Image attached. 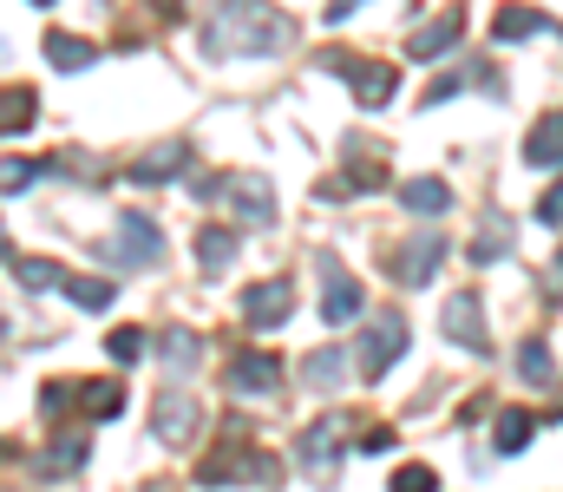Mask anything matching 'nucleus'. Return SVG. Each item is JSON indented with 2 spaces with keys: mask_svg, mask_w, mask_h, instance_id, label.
I'll use <instances>...</instances> for the list:
<instances>
[{
  "mask_svg": "<svg viewBox=\"0 0 563 492\" xmlns=\"http://www.w3.org/2000/svg\"><path fill=\"white\" fill-rule=\"evenodd\" d=\"M210 53H288L295 46V13H282L269 0H217L210 26H203Z\"/></svg>",
  "mask_w": 563,
  "mask_h": 492,
  "instance_id": "nucleus-1",
  "label": "nucleus"
},
{
  "mask_svg": "<svg viewBox=\"0 0 563 492\" xmlns=\"http://www.w3.org/2000/svg\"><path fill=\"white\" fill-rule=\"evenodd\" d=\"M197 480H203V486H269V480H276V460L230 440V447H217V453L197 467Z\"/></svg>",
  "mask_w": 563,
  "mask_h": 492,
  "instance_id": "nucleus-2",
  "label": "nucleus"
},
{
  "mask_svg": "<svg viewBox=\"0 0 563 492\" xmlns=\"http://www.w3.org/2000/svg\"><path fill=\"white\" fill-rule=\"evenodd\" d=\"M439 335L465 354H492V328H485V296L478 289H452L439 309Z\"/></svg>",
  "mask_w": 563,
  "mask_h": 492,
  "instance_id": "nucleus-3",
  "label": "nucleus"
},
{
  "mask_svg": "<svg viewBox=\"0 0 563 492\" xmlns=\"http://www.w3.org/2000/svg\"><path fill=\"white\" fill-rule=\"evenodd\" d=\"M387 276L400 283V289H426L432 276H439V263H445V237H432V230H420V237H407V243H394L387 256Z\"/></svg>",
  "mask_w": 563,
  "mask_h": 492,
  "instance_id": "nucleus-4",
  "label": "nucleus"
},
{
  "mask_svg": "<svg viewBox=\"0 0 563 492\" xmlns=\"http://www.w3.org/2000/svg\"><path fill=\"white\" fill-rule=\"evenodd\" d=\"M334 453H341V414H321V420H308V427H301V440H295V467H301L314 486H328V473H334Z\"/></svg>",
  "mask_w": 563,
  "mask_h": 492,
  "instance_id": "nucleus-5",
  "label": "nucleus"
},
{
  "mask_svg": "<svg viewBox=\"0 0 563 492\" xmlns=\"http://www.w3.org/2000/svg\"><path fill=\"white\" fill-rule=\"evenodd\" d=\"M354 348H361V354H354V361H361V381H380V374L407 354V322H400V316H374Z\"/></svg>",
  "mask_w": 563,
  "mask_h": 492,
  "instance_id": "nucleus-6",
  "label": "nucleus"
},
{
  "mask_svg": "<svg viewBox=\"0 0 563 492\" xmlns=\"http://www.w3.org/2000/svg\"><path fill=\"white\" fill-rule=\"evenodd\" d=\"M197 427H203V407H197L190 394L164 387V394L151 401V434H157L164 447H184V440H197Z\"/></svg>",
  "mask_w": 563,
  "mask_h": 492,
  "instance_id": "nucleus-7",
  "label": "nucleus"
},
{
  "mask_svg": "<svg viewBox=\"0 0 563 492\" xmlns=\"http://www.w3.org/2000/svg\"><path fill=\"white\" fill-rule=\"evenodd\" d=\"M217 197H230L236 223H250V230L276 223V190H269V184H263L256 171H243V177H223V184H217Z\"/></svg>",
  "mask_w": 563,
  "mask_h": 492,
  "instance_id": "nucleus-8",
  "label": "nucleus"
},
{
  "mask_svg": "<svg viewBox=\"0 0 563 492\" xmlns=\"http://www.w3.org/2000/svg\"><path fill=\"white\" fill-rule=\"evenodd\" d=\"M106 263H125V270H157L164 263V237L151 217H125L119 223V250H99Z\"/></svg>",
  "mask_w": 563,
  "mask_h": 492,
  "instance_id": "nucleus-9",
  "label": "nucleus"
},
{
  "mask_svg": "<svg viewBox=\"0 0 563 492\" xmlns=\"http://www.w3.org/2000/svg\"><path fill=\"white\" fill-rule=\"evenodd\" d=\"M282 387V354L276 348H243L230 361V394H276Z\"/></svg>",
  "mask_w": 563,
  "mask_h": 492,
  "instance_id": "nucleus-10",
  "label": "nucleus"
},
{
  "mask_svg": "<svg viewBox=\"0 0 563 492\" xmlns=\"http://www.w3.org/2000/svg\"><path fill=\"white\" fill-rule=\"evenodd\" d=\"M295 316V289H288V276H269V283H256L250 296H243V322L250 328H282Z\"/></svg>",
  "mask_w": 563,
  "mask_h": 492,
  "instance_id": "nucleus-11",
  "label": "nucleus"
},
{
  "mask_svg": "<svg viewBox=\"0 0 563 492\" xmlns=\"http://www.w3.org/2000/svg\"><path fill=\"white\" fill-rule=\"evenodd\" d=\"M321 270H328V296H321V322L341 328V322H361V309H367V296H361V283L347 276V270H334V256H321Z\"/></svg>",
  "mask_w": 563,
  "mask_h": 492,
  "instance_id": "nucleus-12",
  "label": "nucleus"
},
{
  "mask_svg": "<svg viewBox=\"0 0 563 492\" xmlns=\"http://www.w3.org/2000/svg\"><path fill=\"white\" fill-rule=\"evenodd\" d=\"M184 171H190V145L184 139H164V145H151V152L132 158V184H170Z\"/></svg>",
  "mask_w": 563,
  "mask_h": 492,
  "instance_id": "nucleus-13",
  "label": "nucleus"
},
{
  "mask_svg": "<svg viewBox=\"0 0 563 492\" xmlns=\"http://www.w3.org/2000/svg\"><path fill=\"white\" fill-rule=\"evenodd\" d=\"M492 33L498 40H538V33H563L558 20L544 13V7H525V0H505L498 13H492Z\"/></svg>",
  "mask_w": 563,
  "mask_h": 492,
  "instance_id": "nucleus-14",
  "label": "nucleus"
},
{
  "mask_svg": "<svg viewBox=\"0 0 563 492\" xmlns=\"http://www.w3.org/2000/svg\"><path fill=\"white\" fill-rule=\"evenodd\" d=\"M459 26H465V13H459V7H445L439 20H426L420 33L407 40V53H413V59H439V53H452V46H459Z\"/></svg>",
  "mask_w": 563,
  "mask_h": 492,
  "instance_id": "nucleus-15",
  "label": "nucleus"
},
{
  "mask_svg": "<svg viewBox=\"0 0 563 492\" xmlns=\"http://www.w3.org/2000/svg\"><path fill=\"white\" fill-rule=\"evenodd\" d=\"M347 79H354V99H361L367 112H374V106H387V99H394V86H400V73H394V66H380V59H361Z\"/></svg>",
  "mask_w": 563,
  "mask_h": 492,
  "instance_id": "nucleus-16",
  "label": "nucleus"
},
{
  "mask_svg": "<svg viewBox=\"0 0 563 492\" xmlns=\"http://www.w3.org/2000/svg\"><path fill=\"white\" fill-rule=\"evenodd\" d=\"M525 164H538V171L563 164V112H544V119L531 125V139H525Z\"/></svg>",
  "mask_w": 563,
  "mask_h": 492,
  "instance_id": "nucleus-17",
  "label": "nucleus"
},
{
  "mask_svg": "<svg viewBox=\"0 0 563 492\" xmlns=\"http://www.w3.org/2000/svg\"><path fill=\"white\" fill-rule=\"evenodd\" d=\"M301 381L321 387V394H334V387L347 381V348H314V354L301 361Z\"/></svg>",
  "mask_w": 563,
  "mask_h": 492,
  "instance_id": "nucleus-18",
  "label": "nucleus"
},
{
  "mask_svg": "<svg viewBox=\"0 0 563 492\" xmlns=\"http://www.w3.org/2000/svg\"><path fill=\"white\" fill-rule=\"evenodd\" d=\"M400 204L413 217H445L452 210V190H445V177H413V184H400Z\"/></svg>",
  "mask_w": 563,
  "mask_h": 492,
  "instance_id": "nucleus-19",
  "label": "nucleus"
},
{
  "mask_svg": "<svg viewBox=\"0 0 563 492\" xmlns=\"http://www.w3.org/2000/svg\"><path fill=\"white\" fill-rule=\"evenodd\" d=\"M230 256H236V230H223V223L197 230V263H203V276H223Z\"/></svg>",
  "mask_w": 563,
  "mask_h": 492,
  "instance_id": "nucleus-20",
  "label": "nucleus"
},
{
  "mask_svg": "<svg viewBox=\"0 0 563 492\" xmlns=\"http://www.w3.org/2000/svg\"><path fill=\"white\" fill-rule=\"evenodd\" d=\"M7 276H13L20 289H66V270L46 263V256H7Z\"/></svg>",
  "mask_w": 563,
  "mask_h": 492,
  "instance_id": "nucleus-21",
  "label": "nucleus"
},
{
  "mask_svg": "<svg viewBox=\"0 0 563 492\" xmlns=\"http://www.w3.org/2000/svg\"><path fill=\"white\" fill-rule=\"evenodd\" d=\"M531 427H538V420H531L525 407H505V414H498V427H492V447H498V460L525 453V447H531Z\"/></svg>",
  "mask_w": 563,
  "mask_h": 492,
  "instance_id": "nucleus-22",
  "label": "nucleus"
},
{
  "mask_svg": "<svg viewBox=\"0 0 563 492\" xmlns=\"http://www.w3.org/2000/svg\"><path fill=\"white\" fill-rule=\"evenodd\" d=\"M46 59H53L59 73H86V66L99 59V46H92V40H73V33H46Z\"/></svg>",
  "mask_w": 563,
  "mask_h": 492,
  "instance_id": "nucleus-23",
  "label": "nucleus"
},
{
  "mask_svg": "<svg viewBox=\"0 0 563 492\" xmlns=\"http://www.w3.org/2000/svg\"><path fill=\"white\" fill-rule=\"evenodd\" d=\"M86 453H92V447H86V434H59V440L46 447L40 473H46V480H59V473H79V467H86Z\"/></svg>",
  "mask_w": 563,
  "mask_h": 492,
  "instance_id": "nucleus-24",
  "label": "nucleus"
},
{
  "mask_svg": "<svg viewBox=\"0 0 563 492\" xmlns=\"http://www.w3.org/2000/svg\"><path fill=\"white\" fill-rule=\"evenodd\" d=\"M112 296H119V289H112L106 276H66V303H73V309H86V316L112 309Z\"/></svg>",
  "mask_w": 563,
  "mask_h": 492,
  "instance_id": "nucleus-25",
  "label": "nucleus"
},
{
  "mask_svg": "<svg viewBox=\"0 0 563 492\" xmlns=\"http://www.w3.org/2000/svg\"><path fill=\"white\" fill-rule=\"evenodd\" d=\"M157 354H164V368H170V374H190V368H197V361H203V341H197V335H190V328H170V335H164V348H157Z\"/></svg>",
  "mask_w": 563,
  "mask_h": 492,
  "instance_id": "nucleus-26",
  "label": "nucleus"
},
{
  "mask_svg": "<svg viewBox=\"0 0 563 492\" xmlns=\"http://www.w3.org/2000/svg\"><path fill=\"white\" fill-rule=\"evenodd\" d=\"M26 125H33V92H26V86H7V99H0V132L20 139Z\"/></svg>",
  "mask_w": 563,
  "mask_h": 492,
  "instance_id": "nucleus-27",
  "label": "nucleus"
},
{
  "mask_svg": "<svg viewBox=\"0 0 563 492\" xmlns=\"http://www.w3.org/2000/svg\"><path fill=\"white\" fill-rule=\"evenodd\" d=\"M144 348H151V335H144V328H112V335H106V354H112L119 368H139Z\"/></svg>",
  "mask_w": 563,
  "mask_h": 492,
  "instance_id": "nucleus-28",
  "label": "nucleus"
},
{
  "mask_svg": "<svg viewBox=\"0 0 563 492\" xmlns=\"http://www.w3.org/2000/svg\"><path fill=\"white\" fill-rule=\"evenodd\" d=\"M505 250H511V230H505V223H485V230H478V237L465 243V256H472L478 270H485V263H498Z\"/></svg>",
  "mask_w": 563,
  "mask_h": 492,
  "instance_id": "nucleus-29",
  "label": "nucleus"
},
{
  "mask_svg": "<svg viewBox=\"0 0 563 492\" xmlns=\"http://www.w3.org/2000/svg\"><path fill=\"white\" fill-rule=\"evenodd\" d=\"M119 407H125V387L119 381H86V414L92 420H119Z\"/></svg>",
  "mask_w": 563,
  "mask_h": 492,
  "instance_id": "nucleus-30",
  "label": "nucleus"
},
{
  "mask_svg": "<svg viewBox=\"0 0 563 492\" xmlns=\"http://www.w3.org/2000/svg\"><path fill=\"white\" fill-rule=\"evenodd\" d=\"M518 374H525L531 387H544V381L558 374V361H551V348H544V341H525V348H518Z\"/></svg>",
  "mask_w": 563,
  "mask_h": 492,
  "instance_id": "nucleus-31",
  "label": "nucleus"
},
{
  "mask_svg": "<svg viewBox=\"0 0 563 492\" xmlns=\"http://www.w3.org/2000/svg\"><path fill=\"white\" fill-rule=\"evenodd\" d=\"M0 177H7V197H20L26 184H40V177H46V164H20V158H7V171H0Z\"/></svg>",
  "mask_w": 563,
  "mask_h": 492,
  "instance_id": "nucleus-32",
  "label": "nucleus"
},
{
  "mask_svg": "<svg viewBox=\"0 0 563 492\" xmlns=\"http://www.w3.org/2000/svg\"><path fill=\"white\" fill-rule=\"evenodd\" d=\"M538 223H544V230H563V177L538 197Z\"/></svg>",
  "mask_w": 563,
  "mask_h": 492,
  "instance_id": "nucleus-33",
  "label": "nucleus"
},
{
  "mask_svg": "<svg viewBox=\"0 0 563 492\" xmlns=\"http://www.w3.org/2000/svg\"><path fill=\"white\" fill-rule=\"evenodd\" d=\"M394 492H439V480H432V467H400Z\"/></svg>",
  "mask_w": 563,
  "mask_h": 492,
  "instance_id": "nucleus-34",
  "label": "nucleus"
},
{
  "mask_svg": "<svg viewBox=\"0 0 563 492\" xmlns=\"http://www.w3.org/2000/svg\"><path fill=\"white\" fill-rule=\"evenodd\" d=\"M66 394H73L66 381H46V387H40V407H46V414L59 420V414H66Z\"/></svg>",
  "mask_w": 563,
  "mask_h": 492,
  "instance_id": "nucleus-35",
  "label": "nucleus"
},
{
  "mask_svg": "<svg viewBox=\"0 0 563 492\" xmlns=\"http://www.w3.org/2000/svg\"><path fill=\"white\" fill-rule=\"evenodd\" d=\"M387 447H394V434H387V427H374V434L361 440V453H387Z\"/></svg>",
  "mask_w": 563,
  "mask_h": 492,
  "instance_id": "nucleus-36",
  "label": "nucleus"
},
{
  "mask_svg": "<svg viewBox=\"0 0 563 492\" xmlns=\"http://www.w3.org/2000/svg\"><path fill=\"white\" fill-rule=\"evenodd\" d=\"M354 7H361V0H328V26H341V20H347Z\"/></svg>",
  "mask_w": 563,
  "mask_h": 492,
  "instance_id": "nucleus-37",
  "label": "nucleus"
},
{
  "mask_svg": "<svg viewBox=\"0 0 563 492\" xmlns=\"http://www.w3.org/2000/svg\"><path fill=\"white\" fill-rule=\"evenodd\" d=\"M157 7H164V13H177V0H157Z\"/></svg>",
  "mask_w": 563,
  "mask_h": 492,
  "instance_id": "nucleus-38",
  "label": "nucleus"
},
{
  "mask_svg": "<svg viewBox=\"0 0 563 492\" xmlns=\"http://www.w3.org/2000/svg\"><path fill=\"white\" fill-rule=\"evenodd\" d=\"M33 7H53V0H33Z\"/></svg>",
  "mask_w": 563,
  "mask_h": 492,
  "instance_id": "nucleus-39",
  "label": "nucleus"
},
{
  "mask_svg": "<svg viewBox=\"0 0 563 492\" xmlns=\"http://www.w3.org/2000/svg\"><path fill=\"white\" fill-rule=\"evenodd\" d=\"M558 414H563V394H558Z\"/></svg>",
  "mask_w": 563,
  "mask_h": 492,
  "instance_id": "nucleus-40",
  "label": "nucleus"
}]
</instances>
